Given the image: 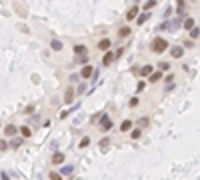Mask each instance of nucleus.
Here are the masks:
<instances>
[{
  "instance_id": "nucleus-1",
  "label": "nucleus",
  "mask_w": 200,
  "mask_h": 180,
  "mask_svg": "<svg viewBox=\"0 0 200 180\" xmlns=\"http://www.w3.org/2000/svg\"><path fill=\"white\" fill-rule=\"evenodd\" d=\"M166 48H168V40H166V38H160V36H156V38L152 40V44H150V50L156 52V54L166 52Z\"/></svg>"
},
{
  "instance_id": "nucleus-2",
  "label": "nucleus",
  "mask_w": 200,
  "mask_h": 180,
  "mask_svg": "<svg viewBox=\"0 0 200 180\" xmlns=\"http://www.w3.org/2000/svg\"><path fill=\"white\" fill-rule=\"evenodd\" d=\"M110 128H112L110 116H108V114H102V118H100V130H102V132H108Z\"/></svg>"
},
{
  "instance_id": "nucleus-3",
  "label": "nucleus",
  "mask_w": 200,
  "mask_h": 180,
  "mask_svg": "<svg viewBox=\"0 0 200 180\" xmlns=\"http://www.w3.org/2000/svg\"><path fill=\"white\" fill-rule=\"evenodd\" d=\"M138 10H140V8H138V4L130 6V8H128V12H126V20H134V18L138 16Z\"/></svg>"
},
{
  "instance_id": "nucleus-4",
  "label": "nucleus",
  "mask_w": 200,
  "mask_h": 180,
  "mask_svg": "<svg viewBox=\"0 0 200 180\" xmlns=\"http://www.w3.org/2000/svg\"><path fill=\"white\" fill-rule=\"evenodd\" d=\"M114 58H116V56H114V52H112V50H108V52L104 54V58H102V66H110Z\"/></svg>"
},
{
  "instance_id": "nucleus-5",
  "label": "nucleus",
  "mask_w": 200,
  "mask_h": 180,
  "mask_svg": "<svg viewBox=\"0 0 200 180\" xmlns=\"http://www.w3.org/2000/svg\"><path fill=\"white\" fill-rule=\"evenodd\" d=\"M52 164H64V152H54L52 158H50Z\"/></svg>"
},
{
  "instance_id": "nucleus-6",
  "label": "nucleus",
  "mask_w": 200,
  "mask_h": 180,
  "mask_svg": "<svg viewBox=\"0 0 200 180\" xmlns=\"http://www.w3.org/2000/svg\"><path fill=\"white\" fill-rule=\"evenodd\" d=\"M72 100H74V88H72V86H68L66 92H64V102H66V104H70Z\"/></svg>"
},
{
  "instance_id": "nucleus-7",
  "label": "nucleus",
  "mask_w": 200,
  "mask_h": 180,
  "mask_svg": "<svg viewBox=\"0 0 200 180\" xmlns=\"http://www.w3.org/2000/svg\"><path fill=\"white\" fill-rule=\"evenodd\" d=\"M92 74H94V68H92V66H84V68L80 70V76H82V78H90Z\"/></svg>"
},
{
  "instance_id": "nucleus-8",
  "label": "nucleus",
  "mask_w": 200,
  "mask_h": 180,
  "mask_svg": "<svg viewBox=\"0 0 200 180\" xmlns=\"http://www.w3.org/2000/svg\"><path fill=\"white\" fill-rule=\"evenodd\" d=\"M110 44H112V42H110V38H102V40L98 42V50H108Z\"/></svg>"
},
{
  "instance_id": "nucleus-9",
  "label": "nucleus",
  "mask_w": 200,
  "mask_h": 180,
  "mask_svg": "<svg viewBox=\"0 0 200 180\" xmlns=\"http://www.w3.org/2000/svg\"><path fill=\"white\" fill-rule=\"evenodd\" d=\"M170 54H172V56H174V58H180V56H182V54H184V48H182V46H174V48H172V52H170Z\"/></svg>"
},
{
  "instance_id": "nucleus-10",
  "label": "nucleus",
  "mask_w": 200,
  "mask_h": 180,
  "mask_svg": "<svg viewBox=\"0 0 200 180\" xmlns=\"http://www.w3.org/2000/svg\"><path fill=\"white\" fill-rule=\"evenodd\" d=\"M160 78H162V72H160V70H156V72H152V74L148 76V82H158Z\"/></svg>"
},
{
  "instance_id": "nucleus-11",
  "label": "nucleus",
  "mask_w": 200,
  "mask_h": 180,
  "mask_svg": "<svg viewBox=\"0 0 200 180\" xmlns=\"http://www.w3.org/2000/svg\"><path fill=\"white\" fill-rule=\"evenodd\" d=\"M138 72H140L142 76H150V74H152V66H150V64H146V66H142Z\"/></svg>"
},
{
  "instance_id": "nucleus-12",
  "label": "nucleus",
  "mask_w": 200,
  "mask_h": 180,
  "mask_svg": "<svg viewBox=\"0 0 200 180\" xmlns=\"http://www.w3.org/2000/svg\"><path fill=\"white\" fill-rule=\"evenodd\" d=\"M74 52H76L78 56H86V46L84 44H76L74 46Z\"/></svg>"
},
{
  "instance_id": "nucleus-13",
  "label": "nucleus",
  "mask_w": 200,
  "mask_h": 180,
  "mask_svg": "<svg viewBox=\"0 0 200 180\" xmlns=\"http://www.w3.org/2000/svg\"><path fill=\"white\" fill-rule=\"evenodd\" d=\"M130 34H132V32H130V28H128V26H122V28L118 30L120 38H126V36H130Z\"/></svg>"
},
{
  "instance_id": "nucleus-14",
  "label": "nucleus",
  "mask_w": 200,
  "mask_h": 180,
  "mask_svg": "<svg viewBox=\"0 0 200 180\" xmlns=\"http://www.w3.org/2000/svg\"><path fill=\"white\" fill-rule=\"evenodd\" d=\"M130 128H132V120H124V122L120 124V130H122V132H128Z\"/></svg>"
},
{
  "instance_id": "nucleus-15",
  "label": "nucleus",
  "mask_w": 200,
  "mask_h": 180,
  "mask_svg": "<svg viewBox=\"0 0 200 180\" xmlns=\"http://www.w3.org/2000/svg\"><path fill=\"white\" fill-rule=\"evenodd\" d=\"M4 134H6V136H14V134H16V126H12V124H8V126L4 128Z\"/></svg>"
},
{
  "instance_id": "nucleus-16",
  "label": "nucleus",
  "mask_w": 200,
  "mask_h": 180,
  "mask_svg": "<svg viewBox=\"0 0 200 180\" xmlns=\"http://www.w3.org/2000/svg\"><path fill=\"white\" fill-rule=\"evenodd\" d=\"M20 134H22V138H28V136H32V130L28 126H22L20 128Z\"/></svg>"
},
{
  "instance_id": "nucleus-17",
  "label": "nucleus",
  "mask_w": 200,
  "mask_h": 180,
  "mask_svg": "<svg viewBox=\"0 0 200 180\" xmlns=\"http://www.w3.org/2000/svg\"><path fill=\"white\" fill-rule=\"evenodd\" d=\"M184 28H186V30H192V28H194V18H186V20H184Z\"/></svg>"
},
{
  "instance_id": "nucleus-18",
  "label": "nucleus",
  "mask_w": 200,
  "mask_h": 180,
  "mask_svg": "<svg viewBox=\"0 0 200 180\" xmlns=\"http://www.w3.org/2000/svg\"><path fill=\"white\" fill-rule=\"evenodd\" d=\"M50 48H52V50H62V42H60V40H52V42H50Z\"/></svg>"
},
{
  "instance_id": "nucleus-19",
  "label": "nucleus",
  "mask_w": 200,
  "mask_h": 180,
  "mask_svg": "<svg viewBox=\"0 0 200 180\" xmlns=\"http://www.w3.org/2000/svg\"><path fill=\"white\" fill-rule=\"evenodd\" d=\"M132 138H134V140H138V138H140V136H142V130H140V128H134V130H132Z\"/></svg>"
},
{
  "instance_id": "nucleus-20",
  "label": "nucleus",
  "mask_w": 200,
  "mask_h": 180,
  "mask_svg": "<svg viewBox=\"0 0 200 180\" xmlns=\"http://www.w3.org/2000/svg\"><path fill=\"white\" fill-rule=\"evenodd\" d=\"M10 146H12V148H18V146H22V138H14V140L10 142Z\"/></svg>"
},
{
  "instance_id": "nucleus-21",
  "label": "nucleus",
  "mask_w": 200,
  "mask_h": 180,
  "mask_svg": "<svg viewBox=\"0 0 200 180\" xmlns=\"http://www.w3.org/2000/svg\"><path fill=\"white\" fill-rule=\"evenodd\" d=\"M88 144H90V138H88V136H84V138L80 140V148H86Z\"/></svg>"
},
{
  "instance_id": "nucleus-22",
  "label": "nucleus",
  "mask_w": 200,
  "mask_h": 180,
  "mask_svg": "<svg viewBox=\"0 0 200 180\" xmlns=\"http://www.w3.org/2000/svg\"><path fill=\"white\" fill-rule=\"evenodd\" d=\"M72 170H74L72 166H64V168H62V172H60V176H64V174H72Z\"/></svg>"
},
{
  "instance_id": "nucleus-23",
  "label": "nucleus",
  "mask_w": 200,
  "mask_h": 180,
  "mask_svg": "<svg viewBox=\"0 0 200 180\" xmlns=\"http://www.w3.org/2000/svg\"><path fill=\"white\" fill-rule=\"evenodd\" d=\"M158 68H160V72H164V70H168V68H170V64H168V62H160Z\"/></svg>"
},
{
  "instance_id": "nucleus-24",
  "label": "nucleus",
  "mask_w": 200,
  "mask_h": 180,
  "mask_svg": "<svg viewBox=\"0 0 200 180\" xmlns=\"http://www.w3.org/2000/svg\"><path fill=\"white\" fill-rule=\"evenodd\" d=\"M200 36V30L198 28H192V30H190V38H198Z\"/></svg>"
},
{
  "instance_id": "nucleus-25",
  "label": "nucleus",
  "mask_w": 200,
  "mask_h": 180,
  "mask_svg": "<svg viewBox=\"0 0 200 180\" xmlns=\"http://www.w3.org/2000/svg\"><path fill=\"white\" fill-rule=\"evenodd\" d=\"M50 180H62V176L58 172H50Z\"/></svg>"
},
{
  "instance_id": "nucleus-26",
  "label": "nucleus",
  "mask_w": 200,
  "mask_h": 180,
  "mask_svg": "<svg viewBox=\"0 0 200 180\" xmlns=\"http://www.w3.org/2000/svg\"><path fill=\"white\" fill-rule=\"evenodd\" d=\"M144 20H148V14L144 12V14H140V18H138V24H144Z\"/></svg>"
},
{
  "instance_id": "nucleus-27",
  "label": "nucleus",
  "mask_w": 200,
  "mask_h": 180,
  "mask_svg": "<svg viewBox=\"0 0 200 180\" xmlns=\"http://www.w3.org/2000/svg\"><path fill=\"white\" fill-rule=\"evenodd\" d=\"M154 4H156V0H150V2H146V4H144V8H146V10H148V8H152V6H154Z\"/></svg>"
},
{
  "instance_id": "nucleus-28",
  "label": "nucleus",
  "mask_w": 200,
  "mask_h": 180,
  "mask_svg": "<svg viewBox=\"0 0 200 180\" xmlns=\"http://www.w3.org/2000/svg\"><path fill=\"white\" fill-rule=\"evenodd\" d=\"M108 144H110L108 138H102V140H100V146H108Z\"/></svg>"
},
{
  "instance_id": "nucleus-29",
  "label": "nucleus",
  "mask_w": 200,
  "mask_h": 180,
  "mask_svg": "<svg viewBox=\"0 0 200 180\" xmlns=\"http://www.w3.org/2000/svg\"><path fill=\"white\" fill-rule=\"evenodd\" d=\"M6 148H8V144H6L4 140H0V150H6Z\"/></svg>"
},
{
  "instance_id": "nucleus-30",
  "label": "nucleus",
  "mask_w": 200,
  "mask_h": 180,
  "mask_svg": "<svg viewBox=\"0 0 200 180\" xmlns=\"http://www.w3.org/2000/svg\"><path fill=\"white\" fill-rule=\"evenodd\" d=\"M2 180H8V178H6V174H4V176H2Z\"/></svg>"
}]
</instances>
